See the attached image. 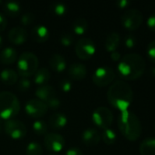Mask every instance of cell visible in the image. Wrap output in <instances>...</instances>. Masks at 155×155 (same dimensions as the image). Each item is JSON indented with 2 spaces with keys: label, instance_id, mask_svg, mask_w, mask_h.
Masks as SVG:
<instances>
[{
  "label": "cell",
  "instance_id": "obj_1",
  "mask_svg": "<svg viewBox=\"0 0 155 155\" xmlns=\"http://www.w3.org/2000/svg\"><path fill=\"white\" fill-rule=\"evenodd\" d=\"M107 98L111 106L124 112L128 110L133 101V91L125 81L118 80L109 88Z\"/></svg>",
  "mask_w": 155,
  "mask_h": 155
},
{
  "label": "cell",
  "instance_id": "obj_2",
  "mask_svg": "<svg viewBox=\"0 0 155 155\" xmlns=\"http://www.w3.org/2000/svg\"><path fill=\"white\" fill-rule=\"evenodd\" d=\"M145 71V61L138 54L131 53L125 54L118 64V72L127 80H136L140 78Z\"/></svg>",
  "mask_w": 155,
  "mask_h": 155
},
{
  "label": "cell",
  "instance_id": "obj_3",
  "mask_svg": "<svg viewBox=\"0 0 155 155\" xmlns=\"http://www.w3.org/2000/svg\"><path fill=\"white\" fill-rule=\"evenodd\" d=\"M118 126L122 134L129 141H137L142 134V124L138 116L130 111L121 112L118 118Z\"/></svg>",
  "mask_w": 155,
  "mask_h": 155
},
{
  "label": "cell",
  "instance_id": "obj_4",
  "mask_svg": "<svg viewBox=\"0 0 155 155\" xmlns=\"http://www.w3.org/2000/svg\"><path fill=\"white\" fill-rule=\"evenodd\" d=\"M20 102L11 92H0V118L7 121L14 119L20 111Z\"/></svg>",
  "mask_w": 155,
  "mask_h": 155
},
{
  "label": "cell",
  "instance_id": "obj_5",
  "mask_svg": "<svg viewBox=\"0 0 155 155\" xmlns=\"http://www.w3.org/2000/svg\"><path fill=\"white\" fill-rule=\"evenodd\" d=\"M38 69L37 56L29 51L24 52L17 58L16 73L20 77L28 78L35 74Z\"/></svg>",
  "mask_w": 155,
  "mask_h": 155
},
{
  "label": "cell",
  "instance_id": "obj_6",
  "mask_svg": "<svg viewBox=\"0 0 155 155\" xmlns=\"http://www.w3.org/2000/svg\"><path fill=\"white\" fill-rule=\"evenodd\" d=\"M143 20V15L142 12L136 8L127 9L121 17V22L122 25L128 30H136L138 29Z\"/></svg>",
  "mask_w": 155,
  "mask_h": 155
},
{
  "label": "cell",
  "instance_id": "obj_7",
  "mask_svg": "<svg viewBox=\"0 0 155 155\" xmlns=\"http://www.w3.org/2000/svg\"><path fill=\"white\" fill-rule=\"evenodd\" d=\"M75 53L82 60L90 59L96 53V45L89 37H81L75 44Z\"/></svg>",
  "mask_w": 155,
  "mask_h": 155
},
{
  "label": "cell",
  "instance_id": "obj_8",
  "mask_svg": "<svg viewBox=\"0 0 155 155\" xmlns=\"http://www.w3.org/2000/svg\"><path fill=\"white\" fill-rule=\"evenodd\" d=\"M4 131L10 138L14 140H20L26 136L27 129L23 122L14 118L5 122Z\"/></svg>",
  "mask_w": 155,
  "mask_h": 155
},
{
  "label": "cell",
  "instance_id": "obj_9",
  "mask_svg": "<svg viewBox=\"0 0 155 155\" xmlns=\"http://www.w3.org/2000/svg\"><path fill=\"white\" fill-rule=\"evenodd\" d=\"M92 121L99 128H101L103 130L108 129L112 124L113 114L107 107H98L92 113Z\"/></svg>",
  "mask_w": 155,
  "mask_h": 155
},
{
  "label": "cell",
  "instance_id": "obj_10",
  "mask_svg": "<svg viewBox=\"0 0 155 155\" xmlns=\"http://www.w3.org/2000/svg\"><path fill=\"white\" fill-rule=\"evenodd\" d=\"M115 78V72L111 67L100 66L97 68L92 75V81L98 87H105L111 84Z\"/></svg>",
  "mask_w": 155,
  "mask_h": 155
},
{
  "label": "cell",
  "instance_id": "obj_11",
  "mask_svg": "<svg viewBox=\"0 0 155 155\" xmlns=\"http://www.w3.org/2000/svg\"><path fill=\"white\" fill-rule=\"evenodd\" d=\"M48 110L47 104L37 98L28 100L25 104V111L26 114L35 119L43 117Z\"/></svg>",
  "mask_w": 155,
  "mask_h": 155
},
{
  "label": "cell",
  "instance_id": "obj_12",
  "mask_svg": "<svg viewBox=\"0 0 155 155\" xmlns=\"http://www.w3.org/2000/svg\"><path fill=\"white\" fill-rule=\"evenodd\" d=\"M45 147L52 153H59L65 147L64 137L57 133H48L44 138Z\"/></svg>",
  "mask_w": 155,
  "mask_h": 155
},
{
  "label": "cell",
  "instance_id": "obj_13",
  "mask_svg": "<svg viewBox=\"0 0 155 155\" xmlns=\"http://www.w3.org/2000/svg\"><path fill=\"white\" fill-rule=\"evenodd\" d=\"M27 32L25 28L21 26H15L12 27L8 33H7V38L8 40L16 45H23L26 39H27Z\"/></svg>",
  "mask_w": 155,
  "mask_h": 155
},
{
  "label": "cell",
  "instance_id": "obj_14",
  "mask_svg": "<svg viewBox=\"0 0 155 155\" xmlns=\"http://www.w3.org/2000/svg\"><path fill=\"white\" fill-rule=\"evenodd\" d=\"M81 139L84 144L87 146L98 145L101 140V134L95 128H88L83 131L81 134Z\"/></svg>",
  "mask_w": 155,
  "mask_h": 155
},
{
  "label": "cell",
  "instance_id": "obj_15",
  "mask_svg": "<svg viewBox=\"0 0 155 155\" xmlns=\"http://www.w3.org/2000/svg\"><path fill=\"white\" fill-rule=\"evenodd\" d=\"M87 67L81 63H74L68 68V74L72 80L80 81L83 80L87 75Z\"/></svg>",
  "mask_w": 155,
  "mask_h": 155
},
{
  "label": "cell",
  "instance_id": "obj_16",
  "mask_svg": "<svg viewBox=\"0 0 155 155\" xmlns=\"http://www.w3.org/2000/svg\"><path fill=\"white\" fill-rule=\"evenodd\" d=\"M50 33L48 28L43 25H37L34 26L30 32L31 38L37 43H44L49 38Z\"/></svg>",
  "mask_w": 155,
  "mask_h": 155
},
{
  "label": "cell",
  "instance_id": "obj_17",
  "mask_svg": "<svg viewBox=\"0 0 155 155\" xmlns=\"http://www.w3.org/2000/svg\"><path fill=\"white\" fill-rule=\"evenodd\" d=\"M35 94H36L37 99H39V100H41V101H43L45 103L48 102L50 99L57 96V93H56L55 89L52 86L48 85V84L38 86L36 89Z\"/></svg>",
  "mask_w": 155,
  "mask_h": 155
},
{
  "label": "cell",
  "instance_id": "obj_18",
  "mask_svg": "<svg viewBox=\"0 0 155 155\" xmlns=\"http://www.w3.org/2000/svg\"><path fill=\"white\" fill-rule=\"evenodd\" d=\"M49 65L56 73H63L67 69V60L59 54H54L49 59Z\"/></svg>",
  "mask_w": 155,
  "mask_h": 155
},
{
  "label": "cell",
  "instance_id": "obj_19",
  "mask_svg": "<svg viewBox=\"0 0 155 155\" xmlns=\"http://www.w3.org/2000/svg\"><path fill=\"white\" fill-rule=\"evenodd\" d=\"M18 80V74L16 71L11 68H5L0 73V81L8 86L14 85Z\"/></svg>",
  "mask_w": 155,
  "mask_h": 155
},
{
  "label": "cell",
  "instance_id": "obj_20",
  "mask_svg": "<svg viewBox=\"0 0 155 155\" xmlns=\"http://www.w3.org/2000/svg\"><path fill=\"white\" fill-rule=\"evenodd\" d=\"M16 50L13 47H5L0 52V62L4 64H12L17 61Z\"/></svg>",
  "mask_w": 155,
  "mask_h": 155
},
{
  "label": "cell",
  "instance_id": "obj_21",
  "mask_svg": "<svg viewBox=\"0 0 155 155\" xmlns=\"http://www.w3.org/2000/svg\"><path fill=\"white\" fill-rule=\"evenodd\" d=\"M48 124L50 127H52L53 129L58 130L67 125L68 117L62 113H55L52 115H50L48 119Z\"/></svg>",
  "mask_w": 155,
  "mask_h": 155
},
{
  "label": "cell",
  "instance_id": "obj_22",
  "mask_svg": "<svg viewBox=\"0 0 155 155\" xmlns=\"http://www.w3.org/2000/svg\"><path fill=\"white\" fill-rule=\"evenodd\" d=\"M51 77V74L50 71L46 68V67H42L37 69V71L34 74V83L36 84H37L38 86L41 85H46Z\"/></svg>",
  "mask_w": 155,
  "mask_h": 155
},
{
  "label": "cell",
  "instance_id": "obj_23",
  "mask_svg": "<svg viewBox=\"0 0 155 155\" xmlns=\"http://www.w3.org/2000/svg\"><path fill=\"white\" fill-rule=\"evenodd\" d=\"M120 41H121V36L118 33H116V32L111 33L105 40L106 50L110 53L117 51V48L120 45Z\"/></svg>",
  "mask_w": 155,
  "mask_h": 155
},
{
  "label": "cell",
  "instance_id": "obj_24",
  "mask_svg": "<svg viewBox=\"0 0 155 155\" xmlns=\"http://www.w3.org/2000/svg\"><path fill=\"white\" fill-rule=\"evenodd\" d=\"M89 28V23L84 17H78L72 23V29L75 35H83Z\"/></svg>",
  "mask_w": 155,
  "mask_h": 155
},
{
  "label": "cell",
  "instance_id": "obj_25",
  "mask_svg": "<svg viewBox=\"0 0 155 155\" xmlns=\"http://www.w3.org/2000/svg\"><path fill=\"white\" fill-rule=\"evenodd\" d=\"M141 155H155V138H146L140 145Z\"/></svg>",
  "mask_w": 155,
  "mask_h": 155
},
{
  "label": "cell",
  "instance_id": "obj_26",
  "mask_svg": "<svg viewBox=\"0 0 155 155\" xmlns=\"http://www.w3.org/2000/svg\"><path fill=\"white\" fill-rule=\"evenodd\" d=\"M4 11L6 15L10 17H16L20 14L21 6L16 1H7L4 5Z\"/></svg>",
  "mask_w": 155,
  "mask_h": 155
},
{
  "label": "cell",
  "instance_id": "obj_27",
  "mask_svg": "<svg viewBox=\"0 0 155 155\" xmlns=\"http://www.w3.org/2000/svg\"><path fill=\"white\" fill-rule=\"evenodd\" d=\"M50 11L57 16H62L67 13L68 6L63 2H53L50 5Z\"/></svg>",
  "mask_w": 155,
  "mask_h": 155
},
{
  "label": "cell",
  "instance_id": "obj_28",
  "mask_svg": "<svg viewBox=\"0 0 155 155\" xmlns=\"http://www.w3.org/2000/svg\"><path fill=\"white\" fill-rule=\"evenodd\" d=\"M32 129H33L35 134H37L38 135H44V134H48V126L46 124V122H44L43 120H38L37 119L33 123Z\"/></svg>",
  "mask_w": 155,
  "mask_h": 155
},
{
  "label": "cell",
  "instance_id": "obj_29",
  "mask_svg": "<svg viewBox=\"0 0 155 155\" xmlns=\"http://www.w3.org/2000/svg\"><path fill=\"white\" fill-rule=\"evenodd\" d=\"M101 139L103 140V142L107 145H111V144H113L116 142L117 134H116V133L112 129L108 128V129L103 130L102 134H101Z\"/></svg>",
  "mask_w": 155,
  "mask_h": 155
},
{
  "label": "cell",
  "instance_id": "obj_30",
  "mask_svg": "<svg viewBox=\"0 0 155 155\" xmlns=\"http://www.w3.org/2000/svg\"><path fill=\"white\" fill-rule=\"evenodd\" d=\"M43 148L40 143L37 142H31L27 144L26 148V155H42Z\"/></svg>",
  "mask_w": 155,
  "mask_h": 155
},
{
  "label": "cell",
  "instance_id": "obj_31",
  "mask_svg": "<svg viewBox=\"0 0 155 155\" xmlns=\"http://www.w3.org/2000/svg\"><path fill=\"white\" fill-rule=\"evenodd\" d=\"M17 88L21 92H26L30 89L31 87V81L28 78L20 77V79L17 80Z\"/></svg>",
  "mask_w": 155,
  "mask_h": 155
},
{
  "label": "cell",
  "instance_id": "obj_32",
  "mask_svg": "<svg viewBox=\"0 0 155 155\" xmlns=\"http://www.w3.org/2000/svg\"><path fill=\"white\" fill-rule=\"evenodd\" d=\"M59 42L63 46L69 47L74 43V36L69 34V33H65L60 35L59 37Z\"/></svg>",
  "mask_w": 155,
  "mask_h": 155
},
{
  "label": "cell",
  "instance_id": "obj_33",
  "mask_svg": "<svg viewBox=\"0 0 155 155\" xmlns=\"http://www.w3.org/2000/svg\"><path fill=\"white\" fill-rule=\"evenodd\" d=\"M34 20H35V15L33 13H30V12H26V13L23 14L20 18L21 24L25 26L30 25L34 22Z\"/></svg>",
  "mask_w": 155,
  "mask_h": 155
},
{
  "label": "cell",
  "instance_id": "obj_34",
  "mask_svg": "<svg viewBox=\"0 0 155 155\" xmlns=\"http://www.w3.org/2000/svg\"><path fill=\"white\" fill-rule=\"evenodd\" d=\"M59 87L62 92L69 93L72 89V82L70 81V79H67V78L62 79L59 82Z\"/></svg>",
  "mask_w": 155,
  "mask_h": 155
},
{
  "label": "cell",
  "instance_id": "obj_35",
  "mask_svg": "<svg viewBox=\"0 0 155 155\" xmlns=\"http://www.w3.org/2000/svg\"><path fill=\"white\" fill-rule=\"evenodd\" d=\"M147 54L151 62L155 64V40L152 41L147 47Z\"/></svg>",
  "mask_w": 155,
  "mask_h": 155
},
{
  "label": "cell",
  "instance_id": "obj_36",
  "mask_svg": "<svg viewBox=\"0 0 155 155\" xmlns=\"http://www.w3.org/2000/svg\"><path fill=\"white\" fill-rule=\"evenodd\" d=\"M46 104H47V105H48V109L57 110V109L60 106L61 102H60L59 98H58V96H56V97H54V98L50 99V100H49L48 102H47Z\"/></svg>",
  "mask_w": 155,
  "mask_h": 155
},
{
  "label": "cell",
  "instance_id": "obj_37",
  "mask_svg": "<svg viewBox=\"0 0 155 155\" xmlns=\"http://www.w3.org/2000/svg\"><path fill=\"white\" fill-rule=\"evenodd\" d=\"M136 45V39L133 35H128L124 38V45L127 48H133Z\"/></svg>",
  "mask_w": 155,
  "mask_h": 155
},
{
  "label": "cell",
  "instance_id": "obj_38",
  "mask_svg": "<svg viewBox=\"0 0 155 155\" xmlns=\"http://www.w3.org/2000/svg\"><path fill=\"white\" fill-rule=\"evenodd\" d=\"M147 25L151 31L155 33V13L149 16V18L147 20Z\"/></svg>",
  "mask_w": 155,
  "mask_h": 155
},
{
  "label": "cell",
  "instance_id": "obj_39",
  "mask_svg": "<svg viewBox=\"0 0 155 155\" xmlns=\"http://www.w3.org/2000/svg\"><path fill=\"white\" fill-rule=\"evenodd\" d=\"M64 155H83V153L80 149L77 147H71L69 150H67Z\"/></svg>",
  "mask_w": 155,
  "mask_h": 155
},
{
  "label": "cell",
  "instance_id": "obj_40",
  "mask_svg": "<svg viewBox=\"0 0 155 155\" xmlns=\"http://www.w3.org/2000/svg\"><path fill=\"white\" fill-rule=\"evenodd\" d=\"M7 26V20L6 17L0 13V32L4 31Z\"/></svg>",
  "mask_w": 155,
  "mask_h": 155
},
{
  "label": "cell",
  "instance_id": "obj_41",
  "mask_svg": "<svg viewBox=\"0 0 155 155\" xmlns=\"http://www.w3.org/2000/svg\"><path fill=\"white\" fill-rule=\"evenodd\" d=\"M116 5L119 8H125V7H127V5H130V2L128 0H119L116 3Z\"/></svg>",
  "mask_w": 155,
  "mask_h": 155
},
{
  "label": "cell",
  "instance_id": "obj_42",
  "mask_svg": "<svg viewBox=\"0 0 155 155\" xmlns=\"http://www.w3.org/2000/svg\"><path fill=\"white\" fill-rule=\"evenodd\" d=\"M111 59H112L113 61H115V62L120 61V60L122 59V57H121V54H120L118 51H114V52L111 53Z\"/></svg>",
  "mask_w": 155,
  "mask_h": 155
},
{
  "label": "cell",
  "instance_id": "obj_43",
  "mask_svg": "<svg viewBox=\"0 0 155 155\" xmlns=\"http://www.w3.org/2000/svg\"><path fill=\"white\" fill-rule=\"evenodd\" d=\"M2 45H3V38H2V36L0 35V48L2 47Z\"/></svg>",
  "mask_w": 155,
  "mask_h": 155
},
{
  "label": "cell",
  "instance_id": "obj_44",
  "mask_svg": "<svg viewBox=\"0 0 155 155\" xmlns=\"http://www.w3.org/2000/svg\"><path fill=\"white\" fill-rule=\"evenodd\" d=\"M152 74H153V76H155V67L152 69Z\"/></svg>",
  "mask_w": 155,
  "mask_h": 155
},
{
  "label": "cell",
  "instance_id": "obj_45",
  "mask_svg": "<svg viewBox=\"0 0 155 155\" xmlns=\"http://www.w3.org/2000/svg\"><path fill=\"white\" fill-rule=\"evenodd\" d=\"M2 131V119L0 118V133Z\"/></svg>",
  "mask_w": 155,
  "mask_h": 155
},
{
  "label": "cell",
  "instance_id": "obj_46",
  "mask_svg": "<svg viewBox=\"0 0 155 155\" xmlns=\"http://www.w3.org/2000/svg\"><path fill=\"white\" fill-rule=\"evenodd\" d=\"M48 155H58V154H56V153H50V154H48Z\"/></svg>",
  "mask_w": 155,
  "mask_h": 155
},
{
  "label": "cell",
  "instance_id": "obj_47",
  "mask_svg": "<svg viewBox=\"0 0 155 155\" xmlns=\"http://www.w3.org/2000/svg\"><path fill=\"white\" fill-rule=\"evenodd\" d=\"M0 3H2V2H1V1H0Z\"/></svg>",
  "mask_w": 155,
  "mask_h": 155
},
{
  "label": "cell",
  "instance_id": "obj_48",
  "mask_svg": "<svg viewBox=\"0 0 155 155\" xmlns=\"http://www.w3.org/2000/svg\"><path fill=\"white\" fill-rule=\"evenodd\" d=\"M154 128H155V124H154Z\"/></svg>",
  "mask_w": 155,
  "mask_h": 155
}]
</instances>
